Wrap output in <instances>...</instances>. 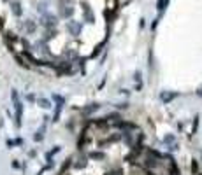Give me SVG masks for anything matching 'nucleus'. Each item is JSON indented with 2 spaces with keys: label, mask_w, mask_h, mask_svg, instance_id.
<instances>
[{
  "label": "nucleus",
  "mask_w": 202,
  "mask_h": 175,
  "mask_svg": "<svg viewBox=\"0 0 202 175\" xmlns=\"http://www.w3.org/2000/svg\"><path fill=\"white\" fill-rule=\"evenodd\" d=\"M167 2H169V0H160V2H158V11H164L165 5H167Z\"/></svg>",
  "instance_id": "nucleus-1"
}]
</instances>
